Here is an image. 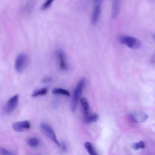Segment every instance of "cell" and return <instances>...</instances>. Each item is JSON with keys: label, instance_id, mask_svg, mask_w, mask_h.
I'll use <instances>...</instances> for the list:
<instances>
[{"label": "cell", "instance_id": "2e32d148", "mask_svg": "<svg viewBox=\"0 0 155 155\" xmlns=\"http://www.w3.org/2000/svg\"><path fill=\"white\" fill-rule=\"evenodd\" d=\"M28 143L29 146L32 147H35L39 145V140L36 138H31L28 141Z\"/></svg>", "mask_w": 155, "mask_h": 155}, {"label": "cell", "instance_id": "44dd1931", "mask_svg": "<svg viewBox=\"0 0 155 155\" xmlns=\"http://www.w3.org/2000/svg\"><path fill=\"white\" fill-rule=\"evenodd\" d=\"M61 146L62 151L65 152L67 151V146L65 143L62 142V143Z\"/></svg>", "mask_w": 155, "mask_h": 155}, {"label": "cell", "instance_id": "9c48e42d", "mask_svg": "<svg viewBox=\"0 0 155 155\" xmlns=\"http://www.w3.org/2000/svg\"><path fill=\"white\" fill-rule=\"evenodd\" d=\"M30 123L28 121L17 122L13 124V127L14 129L18 132H21L24 130L28 129L30 128Z\"/></svg>", "mask_w": 155, "mask_h": 155}, {"label": "cell", "instance_id": "ac0fdd59", "mask_svg": "<svg viewBox=\"0 0 155 155\" xmlns=\"http://www.w3.org/2000/svg\"><path fill=\"white\" fill-rule=\"evenodd\" d=\"M53 1L51 0H48L43 5L42 8L43 10H45L48 8L52 4Z\"/></svg>", "mask_w": 155, "mask_h": 155}, {"label": "cell", "instance_id": "8992f818", "mask_svg": "<svg viewBox=\"0 0 155 155\" xmlns=\"http://www.w3.org/2000/svg\"><path fill=\"white\" fill-rule=\"evenodd\" d=\"M19 95L17 94L12 97L8 100L5 107L4 112L6 114H9L14 112L17 106Z\"/></svg>", "mask_w": 155, "mask_h": 155}, {"label": "cell", "instance_id": "4fadbf2b", "mask_svg": "<svg viewBox=\"0 0 155 155\" xmlns=\"http://www.w3.org/2000/svg\"><path fill=\"white\" fill-rule=\"evenodd\" d=\"M85 147L90 155H98L95 151L91 143L86 142L85 143Z\"/></svg>", "mask_w": 155, "mask_h": 155}, {"label": "cell", "instance_id": "52a82bcc", "mask_svg": "<svg viewBox=\"0 0 155 155\" xmlns=\"http://www.w3.org/2000/svg\"><path fill=\"white\" fill-rule=\"evenodd\" d=\"M101 1H95L93 13H92L91 22L93 25L95 24L98 21L101 11Z\"/></svg>", "mask_w": 155, "mask_h": 155}, {"label": "cell", "instance_id": "5b68a950", "mask_svg": "<svg viewBox=\"0 0 155 155\" xmlns=\"http://www.w3.org/2000/svg\"><path fill=\"white\" fill-rule=\"evenodd\" d=\"M129 117L131 121L133 123H142L146 121L149 116L143 111H137L130 113Z\"/></svg>", "mask_w": 155, "mask_h": 155}, {"label": "cell", "instance_id": "277c9868", "mask_svg": "<svg viewBox=\"0 0 155 155\" xmlns=\"http://www.w3.org/2000/svg\"><path fill=\"white\" fill-rule=\"evenodd\" d=\"M40 127L43 132L58 147L60 146V144L57 139L55 133L49 125L47 123H42L40 124Z\"/></svg>", "mask_w": 155, "mask_h": 155}, {"label": "cell", "instance_id": "7a4b0ae2", "mask_svg": "<svg viewBox=\"0 0 155 155\" xmlns=\"http://www.w3.org/2000/svg\"><path fill=\"white\" fill-rule=\"evenodd\" d=\"M119 40L121 43L125 44L132 49H138L141 46V42L139 39L131 36H120Z\"/></svg>", "mask_w": 155, "mask_h": 155}, {"label": "cell", "instance_id": "6da1fadb", "mask_svg": "<svg viewBox=\"0 0 155 155\" xmlns=\"http://www.w3.org/2000/svg\"><path fill=\"white\" fill-rule=\"evenodd\" d=\"M86 84V80L82 78L79 81L74 90L71 102L72 111H75L77 108L79 99L82 94Z\"/></svg>", "mask_w": 155, "mask_h": 155}, {"label": "cell", "instance_id": "ba28073f", "mask_svg": "<svg viewBox=\"0 0 155 155\" xmlns=\"http://www.w3.org/2000/svg\"><path fill=\"white\" fill-rule=\"evenodd\" d=\"M56 56L59 61V66L62 70H66L68 69L66 57L65 53L61 50H58L56 52Z\"/></svg>", "mask_w": 155, "mask_h": 155}, {"label": "cell", "instance_id": "e0dca14e", "mask_svg": "<svg viewBox=\"0 0 155 155\" xmlns=\"http://www.w3.org/2000/svg\"><path fill=\"white\" fill-rule=\"evenodd\" d=\"M0 155H14L11 152L4 148H0Z\"/></svg>", "mask_w": 155, "mask_h": 155}, {"label": "cell", "instance_id": "30bf717a", "mask_svg": "<svg viewBox=\"0 0 155 155\" xmlns=\"http://www.w3.org/2000/svg\"><path fill=\"white\" fill-rule=\"evenodd\" d=\"M120 3L118 1H114L113 4V11L112 17L113 19L115 18L118 14L120 9Z\"/></svg>", "mask_w": 155, "mask_h": 155}, {"label": "cell", "instance_id": "7c38bea8", "mask_svg": "<svg viewBox=\"0 0 155 155\" xmlns=\"http://www.w3.org/2000/svg\"><path fill=\"white\" fill-rule=\"evenodd\" d=\"M48 90L46 87H44L40 89L35 90L32 94V96L33 97H36L41 95H44L47 94Z\"/></svg>", "mask_w": 155, "mask_h": 155}, {"label": "cell", "instance_id": "3957f363", "mask_svg": "<svg viewBox=\"0 0 155 155\" xmlns=\"http://www.w3.org/2000/svg\"><path fill=\"white\" fill-rule=\"evenodd\" d=\"M29 57L27 54L21 53L16 57L15 62V69L16 71L21 73L27 67L29 62Z\"/></svg>", "mask_w": 155, "mask_h": 155}, {"label": "cell", "instance_id": "5bb4252c", "mask_svg": "<svg viewBox=\"0 0 155 155\" xmlns=\"http://www.w3.org/2000/svg\"><path fill=\"white\" fill-rule=\"evenodd\" d=\"M98 118L99 116L98 114H94L86 117L85 121L86 123H91L97 121L98 119Z\"/></svg>", "mask_w": 155, "mask_h": 155}, {"label": "cell", "instance_id": "7402d4cb", "mask_svg": "<svg viewBox=\"0 0 155 155\" xmlns=\"http://www.w3.org/2000/svg\"><path fill=\"white\" fill-rule=\"evenodd\" d=\"M139 143L140 145V146L141 148H145V145L144 142L141 141H139Z\"/></svg>", "mask_w": 155, "mask_h": 155}, {"label": "cell", "instance_id": "d6986e66", "mask_svg": "<svg viewBox=\"0 0 155 155\" xmlns=\"http://www.w3.org/2000/svg\"><path fill=\"white\" fill-rule=\"evenodd\" d=\"M52 80V78L51 77H47L44 78L43 79L42 81L44 83H47V82H48L51 81Z\"/></svg>", "mask_w": 155, "mask_h": 155}, {"label": "cell", "instance_id": "8fae6325", "mask_svg": "<svg viewBox=\"0 0 155 155\" xmlns=\"http://www.w3.org/2000/svg\"><path fill=\"white\" fill-rule=\"evenodd\" d=\"M52 93L55 95H62L67 97L70 96V92L68 90L62 88H54L52 90Z\"/></svg>", "mask_w": 155, "mask_h": 155}, {"label": "cell", "instance_id": "9a60e30c", "mask_svg": "<svg viewBox=\"0 0 155 155\" xmlns=\"http://www.w3.org/2000/svg\"><path fill=\"white\" fill-rule=\"evenodd\" d=\"M80 102L85 114H88L89 110V106L88 101L86 99L82 98L80 99Z\"/></svg>", "mask_w": 155, "mask_h": 155}, {"label": "cell", "instance_id": "ffe728a7", "mask_svg": "<svg viewBox=\"0 0 155 155\" xmlns=\"http://www.w3.org/2000/svg\"><path fill=\"white\" fill-rule=\"evenodd\" d=\"M132 147L135 150H138L141 148L139 143H135L133 145Z\"/></svg>", "mask_w": 155, "mask_h": 155}]
</instances>
